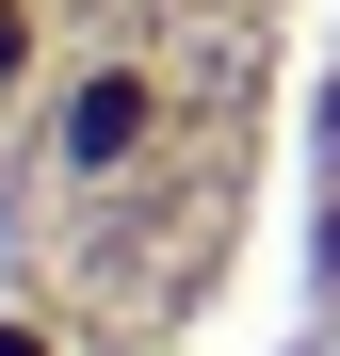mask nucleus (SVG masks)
<instances>
[{"label": "nucleus", "mask_w": 340, "mask_h": 356, "mask_svg": "<svg viewBox=\"0 0 340 356\" xmlns=\"http://www.w3.org/2000/svg\"><path fill=\"white\" fill-rule=\"evenodd\" d=\"M162 130V81L146 65H81L65 97H49V178H130Z\"/></svg>", "instance_id": "1"}, {"label": "nucleus", "mask_w": 340, "mask_h": 356, "mask_svg": "<svg viewBox=\"0 0 340 356\" xmlns=\"http://www.w3.org/2000/svg\"><path fill=\"white\" fill-rule=\"evenodd\" d=\"M33 49H49V17H33V0H0V97L33 81Z\"/></svg>", "instance_id": "2"}, {"label": "nucleus", "mask_w": 340, "mask_h": 356, "mask_svg": "<svg viewBox=\"0 0 340 356\" xmlns=\"http://www.w3.org/2000/svg\"><path fill=\"white\" fill-rule=\"evenodd\" d=\"M308 291H340V195L308 211Z\"/></svg>", "instance_id": "3"}, {"label": "nucleus", "mask_w": 340, "mask_h": 356, "mask_svg": "<svg viewBox=\"0 0 340 356\" xmlns=\"http://www.w3.org/2000/svg\"><path fill=\"white\" fill-rule=\"evenodd\" d=\"M0 356H49V324H33V308H0Z\"/></svg>", "instance_id": "4"}, {"label": "nucleus", "mask_w": 340, "mask_h": 356, "mask_svg": "<svg viewBox=\"0 0 340 356\" xmlns=\"http://www.w3.org/2000/svg\"><path fill=\"white\" fill-rule=\"evenodd\" d=\"M308 130H340V81H324V113H308Z\"/></svg>", "instance_id": "5"}, {"label": "nucleus", "mask_w": 340, "mask_h": 356, "mask_svg": "<svg viewBox=\"0 0 340 356\" xmlns=\"http://www.w3.org/2000/svg\"><path fill=\"white\" fill-rule=\"evenodd\" d=\"M324 178H340V130H324Z\"/></svg>", "instance_id": "6"}]
</instances>
